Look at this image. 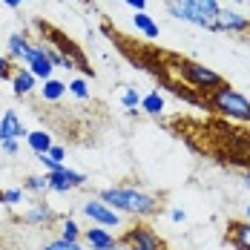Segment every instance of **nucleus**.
<instances>
[{
    "label": "nucleus",
    "instance_id": "nucleus-29",
    "mask_svg": "<svg viewBox=\"0 0 250 250\" xmlns=\"http://www.w3.org/2000/svg\"><path fill=\"white\" fill-rule=\"evenodd\" d=\"M0 150L6 155H18L21 152V141H0Z\"/></svg>",
    "mask_w": 250,
    "mask_h": 250
},
{
    "label": "nucleus",
    "instance_id": "nucleus-18",
    "mask_svg": "<svg viewBox=\"0 0 250 250\" xmlns=\"http://www.w3.org/2000/svg\"><path fill=\"white\" fill-rule=\"evenodd\" d=\"M29 72L38 78V81H49L52 72H55V66H52V61L46 55H41V58H35V61L29 63Z\"/></svg>",
    "mask_w": 250,
    "mask_h": 250
},
{
    "label": "nucleus",
    "instance_id": "nucleus-7",
    "mask_svg": "<svg viewBox=\"0 0 250 250\" xmlns=\"http://www.w3.org/2000/svg\"><path fill=\"white\" fill-rule=\"evenodd\" d=\"M81 213H83L89 222H95L98 227H118L121 225L118 210H112L106 201H101V199H86L83 207H81Z\"/></svg>",
    "mask_w": 250,
    "mask_h": 250
},
{
    "label": "nucleus",
    "instance_id": "nucleus-21",
    "mask_svg": "<svg viewBox=\"0 0 250 250\" xmlns=\"http://www.w3.org/2000/svg\"><path fill=\"white\" fill-rule=\"evenodd\" d=\"M23 190L26 193H49V178H46V173L43 175H29L23 181Z\"/></svg>",
    "mask_w": 250,
    "mask_h": 250
},
{
    "label": "nucleus",
    "instance_id": "nucleus-32",
    "mask_svg": "<svg viewBox=\"0 0 250 250\" xmlns=\"http://www.w3.org/2000/svg\"><path fill=\"white\" fill-rule=\"evenodd\" d=\"M170 219H173L175 225H178V222H184L187 216H184V210H170Z\"/></svg>",
    "mask_w": 250,
    "mask_h": 250
},
{
    "label": "nucleus",
    "instance_id": "nucleus-2",
    "mask_svg": "<svg viewBox=\"0 0 250 250\" xmlns=\"http://www.w3.org/2000/svg\"><path fill=\"white\" fill-rule=\"evenodd\" d=\"M164 63H167L170 72H175V75L181 78V83L193 86L204 98L225 83V78L219 75V72H213L210 66H204L199 61H190V58H181V55H164Z\"/></svg>",
    "mask_w": 250,
    "mask_h": 250
},
{
    "label": "nucleus",
    "instance_id": "nucleus-27",
    "mask_svg": "<svg viewBox=\"0 0 250 250\" xmlns=\"http://www.w3.org/2000/svg\"><path fill=\"white\" fill-rule=\"evenodd\" d=\"M15 63H12V58H0V78L3 81H12V75H15Z\"/></svg>",
    "mask_w": 250,
    "mask_h": 250
},
{
    "label": "nucleus",
    "instance_id": "nucleus-34",
    "mask_svg": "<svg viewBox=\"0 0 250 250\" xmlns=\"http://www.w3.org/2000/svg\"><path fill=\"white\" fill-rule=\"evenodd\" d=\"M242 181H245V184L250 187V170H245V173H242Z\"/></svg>",
    "mask_w": 250,
    "mask_h": 250
},
{
    "label": "nucleus",
    "instance_id": "nucleus-20",
    "mask_svg": "<svg viewBox=\"0 0 250 250\" xmlns=\"http://www.w3.org/2000/svg\"><path fill=\"white\" fill-rule=\"evenodd\" d=\"M61 239H63V242H81V239H83V230L78 227L75 219H63V225H61Z\"/></svg>",
    "mask_w": 250,
    "mask_h": 250
},
{
    "label": "nucleus",
    "instance_id": "nucleus-17",
    "mask_svg": "<svg viewBox=\"0 0 250 250\" xmlns=\"http://www.w3.org/2000/svg\"><path fill=\"white\" fill-rule=\"evenodd\" d=\"M69 92V86L63 83V81H58V78H49V81H43V89H41V95L43 101H61L63 95Z\"/></svg>",
    "mask_w": 250,
    "mask_h": 250
},
{
    "label": "nucleus",
    "instance_id": "nucleus-11",
    "mask_svg": "<svg viewBox=\"0 0 250 250\" xmlns=\"http://www.w3.org/2000/svg\"><path fill=\"white\" fill-rule=\"evenodd\" d=\"M83 239H86L89 250H112V248H118V242H121L106 227H86L83 230Z\"/></svg>",
    "mask_w": 250,
    "mask_h": 250
},
{
    "label": "nucleus",
    "instance_id": "nucleus-1",
    "mask_svg": "<svg viewBox=\"0 0 250 250\" xmlns=\"http://www.w3.org/2000/svg\"><path fill=\"white\" fill-rule=\"evenodd\" d=\"M101 201H106L112 210L118 213H129L135 219H150L161 210V199L152 196L141 187H132V184H121V187H106L98 193Z\"/></svg>",
    "mask_w": 250,
    "mask_h": 250
},
{
    "label": "nucleus",
    "instance_id": "nucleus-6",
    "mask_svg": "<svg viewBox=\"0 0 250 250\" xmlns=\"http://www.w3.org/2000/svg\"><path fill=\"white\" fill-rule=\"evenodd\" d=\"M124 242L129 250H170L167 248V242L152 230L150 225H135V227H129L124 233Z\"/></svg>",
    "mask_w": 250,
    "mask_h": 250
},
{
    "label": "nucleus",
    "instance_id": "nucleus-28",
    "mask_svg": "<svg viewBox=\"0 0 250 250\" xmlns=\"http://www.w3.org/2000/svg\"><path fill=\"white\" fill-rule=\"evenodd\" d=\"M46 155H49L52 161H58V164H63V158H66V150H63L61 144H52V150L46 152Z\"/></svg>",
    "mask_w": 250,
    "mask_h": 250
},
{
    "label": "nucleus",
    "instance_id": "nucleus-13",
    "mask_svg": "<svg viewBox=\"0 0 250 250\" xmlns=\"http://www.w3.org/2000/svg\"><path fill=\"white\" fill-rule=\"evenodd\" d=\"M58 216H55V210H52L46 201H35L32 204V210H26L23 216H21V222L23 225H41V227H46V225H52Z\"/></svg>",
    "mask_w": 250,
    "mask_h": 250
},
{
    "label": "nucleus",
    "instance_id": "nucleus-19",
    "mask_svg": "<svg viewBox=\"0 0 250 250\" xmlns=\"http://www.w3.org/2000/svg\"><path fill=\"white\" fill-rule=\"evenodd\" d=\"M141 109H144L147 115H152V118H158V115L164 112V98L158 95V89H152L150 95L141 98Z\"/></svg>",
    "mask_w": 250,
    "mask_h": 250
},
{
    "label": "nucleus",
    "instance_id": "nucleus-30",
    "mask_svg": "<svg viewBox=\"0 0 250 250\" xmlns=\"http://www.w3.org/2000/svg\"><path fill=\"white\" fill-rule=\"evenodd\" d=\"M38 161H41V164H43V167H46L49 173H55V170H61V167H66V164H58V161H52L49 155H38Z\"/></svg>",
    "mask_w": 250,
    "mask_h": 250
},
{
    "label": "nucleus",
    "instance_id": "nucleus-5",
    "mask_svg": "<svg viewBox=\"0 0 250 250\" xmlns=\"http://www.w3.org/2000/svg\"><path fill=\"white\" fill-rule=\"evenodd\" d=\"M167 12L173 18H178V21L213 29L219 15H222V6H219V0H178L173 6H167Z\"/></svg>",
    "mask_w": 250,
    "mask_h": 250
},
{
    "label": "nucleus",
    "instance_id": "nucleus-23",
    "mask_svg": "<svg viewBox=\"0 0 250 250\" xmlns=\"http://www.w3.org/2000/svg\"><path fill=\"white\" fill-rule=\"evenodd\" d=\"M43 49H46V58L52 61V66H55V69H75V66H72V63H69V61H66V58H63L61 52L55 49V46L43 43Z\"/></svg>",
    "mask_w": 250,
    "mask_h": 250
},
{
    "label": "nucleus",
    "instance_id": "nucleus-16",
    "mask_svg": "<svg viewBox=\"0 0 250 250\" xmlns=\"http://www.w3.org/2000/svg\"><path fill=\"white\" fill-rule=\"evenodd\" d=\"M132 23H135V29H138V32H141V35H144L147 41H155V38H158V32H161V29H158V23L152 21L147 12H135Z\"/></svg>",
    "mask_w": 250,
    "mask_h": 250
},
{
    "label": "nucleus",
    "instance_id": "nucleus-10",
    "mask_svg": "<svg viewBox=\"0 0 250 250\" xmlns=\"http://www.w3.org/2000/svg\"><path fill=\"white\" fill-rule=\"evenodd\" d=\"M29 135V129L23 126V121L18 118L15 109L3 112V121H0V141H21Z\"/></svg>",
    "mask_w": 250,
    "mask_h": 250
},
{
    "label": "nucleus",
    "instance_id": "nucleus-15",
    "mask_svg": "<svg viewBox=\"0 0 250 250\" xmlns=\"http://www.w3.org/2000/svg\"><path fill=\"white\" fill-rule=\"evenodd\" d=\"M26 144L32 147L35 155H46V152L52 150V135L46 132V129H35V132L26 135Z\"/></svg>",
    "mask_w": 250,
    "mask_h": 250
},
{
    "label": "nucleus",
    "instance_id": "nucleus-31",
    "mask_svg": "<svg viewBox=\"0 0 250 250\" xmlns=\"http://www.w3.org/2000/svg\"><path fill=\"white\" fill-rule=\"evenodd\" d=\"M124 3L129 9H135V12H144L147 9V0H124Z\"/></svg>",
    "mask_w": 250,
    "mask_h": 250
},
{
    "label": "nucleus",
    "instance_id": "nucleus-12",
    "mask_svg": "<svg viewBox=\"0 0 250 250\" xmlns=\"http://www.w3.org/2000/svg\"><path fill=\"white\" fill-rule=\"evenodd\" d=\"M227 242L233 250H250V222H227Z\"/></svg>",
    "mask_w": 250,
    "mask_h": 250
},
{
    "label": "nucleus",
    "instance_id": "nucleus-24",
    "mask_svg": "<svg viewBox=\"0 0 250 250\" xmlns=\"http://www.w3.org/2000/svg\"><path fill=\"white\" fill-rule=\"evenodd\" d=\"M41 250H86L81 242H63V239H52V242H46Z\"/></svg>",
    "mask_w": 250,
    "mask_h": 250
},
{
    "label": "nucleus",
    "instance_id": "nucleus-14",
    "mask_svg": "<svg viewBox=\"0 0 250 250\" xmlns=\"http://www.w3.org/2000/svg\"><path fill=\"white\" fill-rule=\"evenodd\" d=\"M35 81L38 78L29 72V66H18L15 75H12V86H15V95H29L35 89Z\"/></svg>",
    "mask_w": 250,
    "mask_h": 250
},
{
    "label": "nucleus",
    "instance_id": "nucleus-4",
    "mask_svg": "<svg viewBox=\"0 0 250 250\" xmlns=\"http://www.w3.org/2000/svg\"><path fill=\"white\" fill-rule=\"evenodd\" d=\"M32 26L41 32V41H43V43H49V46H55V49L61 52V55H63V58H66L72 66H75V69H81L83 75H89V78L95 75V69L89 66V61H86L83 49L78 46V43L72 41V38H69V35H63L61 29H55V26L43 23V21H32Z\"/></svg>",
    "mask_w": 250,
    "mask_h": 250
},
{
    "label": "nucleus",
    "instance_id": "nucleus-26",
    "mask_svg": "<svg viewBox=\"0 0 250 250\" xmlns=\"http://www.w3.org/2000/svg\"><path fill=\"white\" fill-rule=\"evenodd\" d=\"M121 104H124L126 109H135V106H141V95H138L135 89H124V95H121Z\"/></svg>",
    "mask_w": 250,
    "mask_h": 250
},
{
    "label": "nucleus",
    "instance_id": "nucleus-8",
    "mask_svg": "<svg viewBox=\"0 0 250 250\" xmlns=\"http://www.w3.org/2000/svg\"><path fill=\"white\" fill-rule=\"evenodd\" d=\"M46 178H49L52 193H72V190L86 184V175L78 173V170H69V167H61L55 173H46Z\"/></svg>",
    "mask_w": 250,
    "mask_h": 250
},
{
    "label": "nucleus",
    "instance_id": "nucleus-35",
    "mask_svg": "<svg viewBox=\"0 0 250 250\" xmlns=\"http://www.w3.org/2000/svg\"><path fill=\"white\" fill-rule=\"evenodd\" d=\"M245 219H248V222H250V204H248V207H245Z\"/></svg>",
    "mask_w": 250,
    "mask_h": 250
},
{
    "label": "nucleus",
    "instance_id": "nucleus-33",
    "mask_svg": "<svg viewBox=\"0 0 250 250\" xmlns=\"http://www.w3.org/2000/svg\"><path fill=\"white\" fill-rule=\"evenodd\" d=\"M3 3H6V6H9V9H18V6H21V3H23V0H3Z\"/></svg>",
    "mask_w": 250,
    "mask_h": 250
},
{
    "label": "nucleus",
    "instance_id": "nucleus-36",
    "mask_svg": "<svg viewBox=\"0 0 250 250\" xmlns=\"http://www.w3.org/2000/svg\"><path fill=\"white\" fill-rule=\"evenodd\" d=\"M161 3H164V6H173V3H178V0H161Z\"/></svg>",
    "mask_w": 250,
    "mask_h": 250
},
{
    "label": "nucleus",
    "instance_id": "nucleus-3",
    "mask_svg": "<svg viewBox=\"0 0 250 250\" xmlns=\"http://www.w3.org/2000/svg\"><path fill=\"white\" fill-rule=\"evenodd\" d=\"M210 112H219L227 121H239V124H250V98L242 95L239 89H233L230 83H222L219 89H213L210 95Z\"/></svg>",
    "mask_w": 250,
    "mask_h": 250
},
{
    "label": "nucleus",
    "instance_id": "nucleus-22",
    "mask_svg": "<svg viewBox=\"0 0 250 250\" xmlns=\"http://www.w3.org/2000/svg\"><path fill=\"white\" fill-rule=\"evenodd\" d=\"M26 190L23 187H12V190H0V204L6 207H15V204H23Z\"/></svg>",
    "mask_w": 250,
    "mask_h": 250
},
{
    "label": "nucleus",
    "instance_id": "nucleus-37",
    "mask_svg": "<svg viewBox=\"0 0 250 250\" xmlns=\"http://www.w3.org/2000/svg\"><path fill=\"white\" fill-rule=\"evenodd\" d=\"M236 3H245V0H236Z\"/></svg>",
    "mask_w": 250,
    "mask_h": 250
},
{
    "label": "nucleus",
    "instance_id": "nucleus-25",
    "mask_svg": "<svg viewBox=\"0 0 250 250\" xmlns=\"http://www.w3.org/2000/svg\"><path fill=\"white\" fill-rule=\"evenodd\" d=\"M69 92H72L75 98L86 101V98H89V83H86L83 78H75V81H69Z\"/></svg>",
    "mask_w": 250,
    "mask_h": 250
},
{
    "label": "nucleus",
    "instance_id": "nucleus-9",
    "mask_svg": "<svg viewBox=\"0 0 250 250\" xmlns=\"http://www.w3.org/2000/svg\"><path fill=\"white\" fill-rule=\"evenodd\" d=\"M216 32H230V35H248L250 32V21L239 12H230V9H222L219 21L213 26Z\"/></svg>",
    "mask_w": 250,
    "mask_h": 250
}]
</instances>
